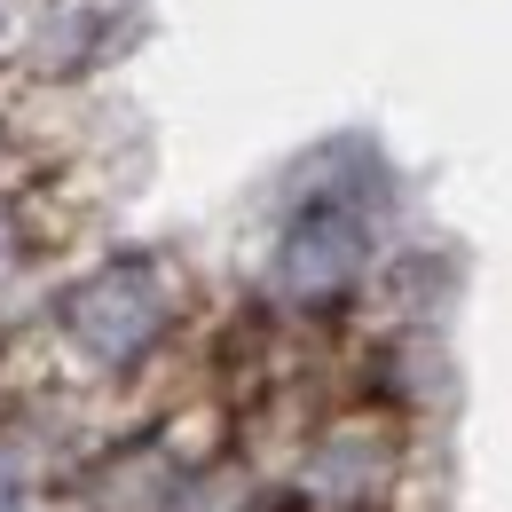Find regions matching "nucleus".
Returning <instances> with one entry per match:
<instances>
[{
	"label": "nucleus",
	"instance_id": "obj_1",
	"mask_svg": "<svg viewBox=\"0 0 512 512\" xmlns=\"http://www.w3.org/2000/svg\"><path fill=\"white\" fill-rule=\"evenodd\" d=\"M64 323L95 363H134L166 323V284H158L150 260H119V268H103V276H87L71 292Z\"/></svg>",
	"mask_w": 512,
	"mask_h": 512
},
{
	"label": "nucleus",
	"instance_id": "obj_4",
	"mask_svg": "<svg viewBox=\"0 0 512 512\" xmlns=\"http://www.w3.org/2000/svg\"><path fill=\"white\" fill-rule=\"evenodd\" d=\"M0 512H24V505H16V497H8V489H0Z\"/></svg>",
	"mask_w": 512,
	"mask_h": 512
},
{
	"label": "nucleus",
	"instance_id": "obj_2",
	"mask_svg": "<svg viewBox=\"0 0 512 512\" xmlns=\"http://www.w3.org/2000/svg\"><path fill=\"white\" fill-rule=\"evenodd\" d=\"M355 268H363V221L339 213V205H308L276 245V292L316 308V300L355 284Z\"/></svg>",
	"mask_w": 512,
	"mask_h": 512
},
{
	"label": "nucleus",
	"instance_id": "obj_3",
	"mask_svg": "<svg viewBox=\"0 0 512 512\" xmlns=\"http://www.w3.org/2000/svg\"><path fill=\"white\" fill-rule=\"evenodd\" d=\"M386 481V449L363 434V426H347V434H331L316 449V465H308V489L331 497V505H347V497H371Z\"/></svg>",
	"mask_w": 512,
	"mask_h": 512
}]
</instances>
